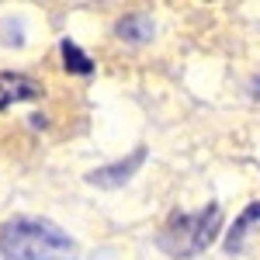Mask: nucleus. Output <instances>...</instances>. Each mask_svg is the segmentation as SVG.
<instances>
[{
	"mask_svg": "<svg viewBox=\"0 0 260 260\" xmlns=\"http://www.w3.org/2000/svg\"><path fill=\"white\" fill-rule=\"evenodd\" d=\"M149 35H153V21L146 18V14H128L125 21H118V39L121 42L142 45V42H149Z\"/></svg>",
	"mask_w": 260,
	"mask_h": 260,
	"instance_id": "nucleus-5",
	"label": "nucleus"
},
{
	"mask_svg": "<svg viewBox=\"0 0 260 260\" xmlns=\"http://www.w3.org/2000/svg\"><path fill=\"white\" fill-rule=\"evenodd\" d=\"M142 160H146V146H139V149H136V153H132V156H128L125 163H118V167H104V170H94V174H90L87 180H90V184H98V187H118L121 180L132 177V170H136Z\"/></svg>",
	"mask_w": 260,
	"mask_h": 260,
	"instance_id": "nucleus-4",
	"label": "nucleus"
},
{
	"mask_svg": "<svg viewBox=\"0 0 260 260\" xmlns=\"http://www.w3.org/2000/svg\"><path fill=\"white\" fill-rule=\"evenodd\" d=\"M222 229V208L208 205L201 212H187V215H170L167 225L156 236V246L170 257H194L205 253Z\"/></svg>",
	"mask_w": 260,
	"mask_h": 260,
	"instance_id": "nucleus-2",
	"label": "nucleus"
},
{
	"mask_svg": "<svg viewBox=\"0 0 260 260\" xmlns=\"http://www.w3.org/2000/svg\"><path fill=\"white\" fill-rule=\"evenodd\" d=\"M253 222H260V201H253L240 219H236V225L229 229V236H225V250H229V253H236V250L243 246V236L250 233V225H253Z\"/></svg>",
	"mask_w": 260,
	"mask_h": 260,
	"instance_id": "nucleus-6",
	"label": "nucleus"
},
{
	"mask_svg": "<svg viewBox=\"0 0 260 260\" xmlns=\"http://www.w3.org/2000/svg\"><path fill=\"white\" fill-rule=\"evenodd\" d=\"M0 253L4 260H77V246L45 219H11L0 229Z\"/></svg>",
	"mask_w": 260,
	"mask_h": 260,
	"instance_id": "nucleus-1",
	"label": "nucleus"
},
{
	"mask_svg": "<svg viewBox=\"0 0 260 260\" xmlns=\"http://www.w3.org/2000/svg\"><path fill=\"white\" fill-rule=\"evenodd\" d=\"M59 52H62V66H66L70 73H80V77H90V73H94V62H90V56H83L80 45H77L73 39H62Z\"/></svg>",
	"mask_w": 260,
	"mask_h": 260,
	"instance_id": "nucleus-7",
	"label": "nucleus"
},
{
	"mask_svg": "<svg viewBox=\"0 0 260 260\" xmlns=\"http://www.w3.org/2000/svg\"><path fill=\"white\" fill-rule=\"evenodd\" d=\"M42 98V83L24 77V73H0V111H7L11 104L21 101H39Z\"/></svg>",
	"mask_w": 260,
	"mask_h": 260,
	"instance_id": "nucleus-3",
	"label": "nucleus"
}]
</instances>
